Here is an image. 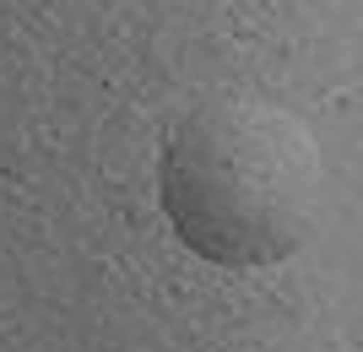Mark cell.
<instances>
[{
	"label": "cell",
	"instance_id": "6da1fadb",
	"mask_svg": "<svg viewBox=\"0 0 363 352\" xmlns=\"http://www.w3.org/2000/svg\"><path fill=\"white\" fill-rule=\"evenodd\" d=\"M157 200L190 255L228 271L277 266L320 222L325 157L293 108L217 92L168 130Z\"/></svg>",
	"mask_w": 363,
	"mask_h": 352
}]
</instances>
